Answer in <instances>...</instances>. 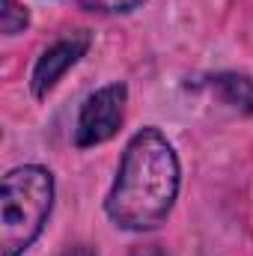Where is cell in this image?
Segmentation results:
<instances>
[{
    "label": "cell",
    "instance_id": "cell-5",
    "mask_svg": "<svg viewBox=\"0 0 253 256\" xmlns=\"http://www.w3.org/2000/svg\"><path fill=\"white\" fill-rule=\"evenodd\" d=\"M220 98L244 114H253V80L244 78V74H220L214 80Z\"/></svg>",
    "mask_w": 253,
    "mask_h": 256
},
{
    "label": "cell",
    "instance_id": "cell-8",
    "mask_svg": "<svg viewBox=\"0 0 253 256\" xmlns=\"http://www.w3.org/2000/svg\"><path fill=\"white\" fill-rule=\"evenodd\" d=\"M60 256H96L90 248H68V250H63Z\"/></svg>",
    "mask_w": 253,
    "mask_h": 256
},
{
    "label": "cell",
    "instance_id": "cell-7",
    "mask_svg": "<svg viewBox=\"0 0 253 256\" xmlns=\"http://www.w3.org/2000/svg\"><path fill=\"white\" fill-rule=\"evenodd\" d=\"M143 0H80V6L90 12H131Z\"/></svg>",
    "mask_w": 253,
    "mask_h": 256
},
{
    "label": "cell",
    "instance_id": "cell-1",
    "mask_svg": "<svg viewBox=\"0 0 253 256\" xmlns=\"http://www.w3.org/2000/svg\"><path fill=\"white\" fill-rule=\"evenodd\" d=\"M179 194V158L158 128H143L126 146L108 214L122 230H155L167 220Z\"/></svg>",
    "mask_w": 253,
    "mask_h": 256
},
{
    "label": "cell",
    "instance_id": "cell-4",
    "mask_svg": "<svg viewBox=\"0 0 253 256\" xmlns=\"http://www.w3.org/2000/svg\"><path fill=\"white\" fill-rule=\"evenodd\" d=\"M86 48H90V33L86 30H78V33L60 39L57 45H51L33 68V92L42 98L48 90H54V84L86 54Z\"/></svg>",
    "mask_w": 253,
    "mask_h": 256
},
{
    "label": "cell",
    "instance_id": "cell-6",
    "mask_svg": "<svg viewBox=\"0 0 253 256\" xmlns=\"http://www.w3.org/2000/svg\"><path fill=\"white\" fill-rule=\"evenodd\" d=\"M27 9L21 6V3H15V0H3V18H0V30L6 33V36H15L18 30H24L27 27Z\"/></svg>",
    "mask_w": 253,
    "mask_h": 256
},
{
    "label": "cell",
    "instance_id": "cell-2",
    "mask_svg": "<svg viewBox=\"0 0 253 256\" xmlns=\"http://www.w3.org/2000/svg\"><path fill=\"white\" fill-rule=\"evenodd\" d=\"M54 202V179L45 167L27 164L3 176L0 188V256L24 254L42 232Z\"/></svg>",
    "mask_w": 253,
    "mask_h": 256
},
{
    "label": "cell",
    "instance_id": "cell-3",
    "mask_svg": "<svg viewBox=\"0 0 253 256\" xmlns=\"http://www.w3.org/2000/svg\"><path fill=\"white\" fill-rule=\"evenodd\" d=\"M126 96L128 92L122 84H110L84 102L80 116H78V131H74L78 146L104 143L120 131L122 116H126Z\"/></svg>",
    "mask_w": 253,
    "mask_h": 256
},
{
    "label": "cell",
    "instance_id": "cell-9",
    "mask_svg": "<svg viewBox=\"0 0 253 256\" xmlns=\"http://www.w3.org/2000/svg\"><path fill=\"white\" fill-rule=\"evenodd\" d=\"M134 256H164V254H158V250H140V254H134Z\"/></svg>",
    "mask_w": 253,
    "mask_h": 256
}]
</instances>
